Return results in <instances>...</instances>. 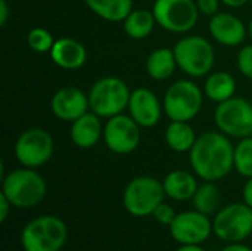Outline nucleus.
<instances>
[{"label": "nucleus", "mask_w": 252, "mask_h": 251, "mask_svg": "<svg viewBox=\"0 0 252 251\" xmlns=\"http://www.w3.org/2000/svg\"><path fill=\"white\" fill-rule=\"evenodd\" d=\"M189 161L199 179L217 182L235 169V146L220 130L205 132L189 151Z\"/></svg>", "instance_id": "1"}, {"label": "nucleus", "mask_w": 252, "mask_h": 251, "mask_svg": "<svg viewBox=\"0 0 252 251\" xmlns=\"http://www.w3.org/2000/svg\"><path fill=\"white\" fill-rule=\"evenodd\" d=\"M1 194L16 209H31L38 206L46 194V180L35 169L21 167L1 178Z\"/></svg>", "instance_id": "2"}, {"label": "nucleus", "mask_w": 252, "mask_h": 251, "mask_svg": "<svg viewBox=\"0 0 252 251\" xmlns=\"http://www.w3.org/2000/svg\"><path fill=\"white\" fill-rule=\"evenodd\" d=\"M24 251H61L68 240L65 222L53 215L31 219L21 231Z\"/></svg>", "instance_id": "3"}, {"label": "nucleus", "mask_w": 252, "mask_h": 251, "mask_svg": "<svg viewBox=\"0 0 252 251\" xmlns=\"http://www.w3.org/2000/svg\"><path fill=\"white\" fill-rule=\"evenodd\" d=\"M130 89L127 83L118 77L99 78L89 92L90 111L100 118H111L123 114L128 108Z\"/></svg>", "instance_id": "4"}, {"label": "nucleus", "mask_w": 252, "mask_h": 251, "mask_svg": "<svg viewBox=\"0 0 252 251\" xmlns=\"http://www.w3.org/2000/svg\"><path fill=\"white\" fill-rule=\"evenodd\" d=\"M177 67L189 77L198 78L213 71L216 52L213 44L201 36H188L180 38L174 47Z\"/></svg>", "instance_id": "5"}, {"label": "nucleus", "mask_w": 252, "mask_h": 251, "mask_svg": "<svg viewBox=\"0 0 252 251\" xmlns=\"http://www.w3.org/2000/svg\"><path fill=\"white\" fill-rule=\"evenodd\" d=\"M165 197L162 182L152 176H137L127 183L123 194V206L128 215L146 217L154 215Z\"/></svg>", "instance_id": "6"}, {"label": "nucleus", "mask_w": 252, "mask_h": 251, "mask_svg": "<svg viewBox=\"0 0 252 251\" xmlns=\"http://www.w3.org/2000/svg\"><path fill=\"white\" fill-rule=\"evenodd\" d=\"M204 92L192 80H177L165 92L162 107L171 121H190L202 109Z\"/></svg>", "instance_id": "7"}, {"label": "nucleus", "mask_w": 252, "mask_h": 251, "mask_svg": "<svg viewBox=\"0 0 252 251\" xmlns=\"http://www.w3.org/2000/svg\"><path fill=\"white\" fill-rule=\"evenodd\" d=\"M214 235L224 243H242L252 235V209L242 203L221 207L213 219Z\"/></svg>", "instance_id": "8"}, {"label": "nucleus", "mask_w": 252, "mask_h": 251, "mask_svg": "<svg viewBox=\"0 0 252 251\" xmlns=\"http://www.w3.org/2000/svg\"><path fill=\"white\" fill-rule=\"evenodd\" d=\"M152 12L157 25L174 34L189 33L199 18L195 0H155Z\"/></svg>", "instance_id": "9"}, {"label": "nucleus", "mask_w": 252, "mask_h": 251, "mask_svg": "<svg viewBox=\"0 0 252 251\" xmlns=\"http://www.w3.org/2000/svg\"><path fill=\"white\" fill-rule=\"evenodd\" d=\"M53 151V138L41 127L24 130L15 142V157L22 167L28 169H38L49 163Z\"/></svg>", "instance_id": "10"}, {"label": "nucleus", "mask_w": 252, "mask_h": 251, "mask_svg": "<svg viewBox=\"0 0 252 251\" xmlns=\"http://www.w3.org/2000/svg\"><path fill=\"white\" fill-rule=\"evenodd\" d=\"M217 129L229 138H247L252 129V102L233 96L220 102L214 112Z\"/></svg>", "instance_id": "11"}, {"label": "nucleus", "mask_w": 252, "mask_h": 251, "mask_svg": "<svg viewBox=\"0 0 252 251\" xmlns=\"http://www.w3.org/2000/svg\"><path fill=\"white\" fill-rule=\"evenodd\" d=\"M140 126L126 114L108 118L103 127V141L108 149L117 155H127L137 149L142 132Z\"/></svg>", "instance_id": "12"}, {"label": "nucleus", "mask_w": 252, "mask_h": 251, "mask_svg": "<svg viewBox=\"0 0 252 251\" xmlns=\"http://www.w3.org/2000/svg\"><path fill=\"white\" fill-rule=\"evenodd\" d=\"M168 228L171 238L180 246H201L210 238L211 234H214L213 220L210 216L198 210L177 213Z\"/></svg>", "instance_id": "13"}, {"label": "nucleus", "mask_w": 252, "mask_h": 251, "mask_svg": "<svg viewBox=\"0 0 252 251\" xmlns=\"http://www.w3.org/2000/svg\"><path fill=\"white\" fill-rule=\"evenodd\" d=\"M127 109L142 129H151L159 123L164 107L151 89L139 87L131 92Z\"/></svg>", "instance_id": "14"}, {"label": "nucleus", "mask_w": 252, "mask_h": 251, "mask_svg": "<svg viewBox=\"0 0 252 251\" xmlns=\"http://www.w3.org/2000/svg\"><path fill=\"white\" fill-rule=\"evenodd\" d=\"M50 109L58 120L72 123L89 112V95L77 87H62L52 96Z\"/></svg>", "instance_id": "15"}, {"label": "nucleus", "mask_w": 252, "mask_h": 251, "mask_svg": "<svg viewBox=\"0 0 252 251\" xmlns=\"http://www.w3.org/2000/svg\"><path fill=\"white\" fill-rule=\"evenodd\" d=\"M208 31L217 43L229 47L239 46L247 37V27L242 19L229 12H217L211 16Z\"/></svg>", "instance_id": "16"}, {"label": "nucleus", "mask_w": 252, "mask_h": 251, "mask_svg": "<svg viewBox=\"0 0 252 251\" xmlns=\"http://www.w3.org/2000/svg\"><path fill=\"white\" fill-rule=\"evenodd\" d=\"M55 65L62 70H78L87 61L86 47L75 38L61 37L49 52Z\"/></svg>", "instance_id": "17"}, {"label": "nucleus", "mask_w": 252, "mask_h": 251, "mask_svg": "<svg viewBox=\"0 0 252 251\" xmlns=\"http://www.w3.org/2000/svg\"><path fill=\"white\" fill-rule=\"evenodd\" d=\"M71 141L75 146L81 149H90L93 148L100 138L103 136V127L100 123V117L94 112H86L80 118L71 123V132H69Z\"/></svg>", "instance_id": "18"}, {"label": "nucleus", "mask_w": 252, "mask_h": 251, "mask_svg": "<svg viewBox=\"0 0 252 251\" xmlns=\"http://www.w3.org/2000/svg\"><path fill=\"white\" fill-rule=\"evenodd\" d=\"M162 185H164L165 195L173 201H189V200H192L198 186H199L196 178L186 170L170 172L164 178Z\"/></svg>", "instance_id": "19"}, {"label": "nucleus", "mask_w": 252, "mask_h": 251, "mask_svg": "<svg viewBox=\"0 0 252 251\" xmlns=\"http://www.w3.org/2000/svg\"><path fill=\"white\" fill-rule=\"evenodd\" d=\"M146 72L152 80L157 81H164L170 78L176 68H177V61L173 49L168 47H158L154 52L149 53L146 59Z\"/></svg>", "instance_id": "20"}, {"label": "nucleus", "mask_w": 252, "mask_h": 251, "mask_svg": "<svg viewBox=\"0 0 252 251\" xmlns=\"http://www.w3.org/2000/svg\"><path fill=\"white\" fill-rule=\"evenodd\" d=\"M236 93V80L232 74L226 71H216L210 72L205 84H204V95L213 102H224L233 98Z\"/></svg>", "instance_id": "21"}, {"label": "nucleus", "mask_w": 252, "mask_h": 251, "mask_svg": "<svg viewBox=\"0 0 252 251\" xmlns=\"http://www.w3.org/2000/svg\"><path fill=\"white\" fill-rule=\"evenodd\" d=\"M157 21L154 12L148 9H133L123 21L124 33L133 40H143L149 37Z\"/></svg>", "instance_id": "22"}, {"label": "nucleus", "mask_w": 252, "mask_h": 251, "mask_svg": "<svg viewBox=\"0 0 252 251\" xmlns=\"http://www.w3.org/2000/svg\"><path fill=\"white\" fill-rule=\"evenodd\" d=\"M87 7L108 22H120L133 10V0H84Z\"/></svg>", "instance_id": "23"}, {"label": "nucleus", "mask_w": 252, "mask_h": 251, "mask_svg": "<svg viewBox=\"0 0 252 251\" xmlns=\"http://www.w3.org/2000/svg\"><path fill=\"white\" fill-rule=\"evenodd\" d=\"M196 142L189 121H171L165 130V143L174 152H189Z\"/></svg>", "instance_id": "24"}, {"label": "nucleus", "mask_w": 252, "mask_h": 251, "mask_svg": "<svg viewBox=\"0 0 252 251\" xmlns=\"http://www.w3.org/2000/svg\"><path fill=\"white\" fill-rule=\"evenodd\" d=\"M193 207L195 210L207 215V216H211V215H216L221 207H220V203H221V194H220V189L217 188L216 182H204L198 186L193 198Z\"/></svg>", "instance_id": "25"}, {"label": "nucleus", "mask_w": 252, "mask_h": 251, "mask_svg": "<svg viewBox=\"0 0 252 251\" xmlns=\"http://www.w3.org/2000/svg\"><path fill=\"white\" fill-rule=\"evenodd\" d=\"M235 170L244 176L252 178V138L247 136L235 146Z\"/></svg>", "instance_id": "26"}, {"label": "nucleus", "mask_w": 252, "mask_h": 251, "mask_svg": "<svg viewBox=\"0 0 252 251\" xmlns=\"http://www.w3.org/2000/svg\"><path fill=\"white\" fill-rule=\"evenodd\" d=\"M55 38L52 36L50 31H47L43 27H35L32 30H30L28 36H27V43L30 46L31 50L37 52V53H47L52 50L53 44H55Z\"/></svg>", "instance_id": "27"}, {"label": "nucleus", "mask_w": 252, "mask_h": 251, "mask_svg": "<svg viewBox=\"0 0 252 251\" xmlns=\"http://www.w3.org/2000/svg\"><path fill=\"white\" fill-rule=\"evenodd\" d=\"M236 64L241 74L252 80V44H247L239 50Z\"/></svg>", "instance_id": "28"}, {"label": "nucleus", "mask_w": 252, "mask_h": 251, "mask_svg": "<svg viewBox=\"0 0 252 251\" xmlns=\"http://www.w3.org/2000/svg\"><path fill=\"white\" fill-rule=\"evenodd\" d=\"M154 219L159 223V225H162V226H170L171 223H173V220H174V217L177 216V213L174 212V209L170 206V204H167L165 201H162L157 209H155V212H154Z\"/></svg>", "instance_id": "29"}, {"label": "nucleus", "mask_w": 252, "mask_h": 251, "mask_svg": "<svg viewBox=\"0 0 252 251\" xmlns=\"http://www.w3.org/2000/svg\"><path fill=\"white\" fill-rule=\"evenodd\" d=\"M196 1V6H198V10L199 13L205 15V16H214L217 12H219V7H220V0H195Z\"/></svg>", "instance_id": "30"}, {"label": "nucleus", "mask_w": 252, "mask_h": 251, "mask_svg": "<svg viewBox=\"0 0 252 251\" xmlns=\"http://www.w3.org/2000/svg\"><path fill=\"white\" fill-rule=\"evenodd\" d=\"M13 206L10 204V201L0 192V220L4 222L9 216V212Z\"/></svg>", "instance_id": "31"}, {"label": "nucleus", "mask_w": 252, "mask_h": 251, "mask_svg": "<svg viewBox=\"0 0 252 251\" xmlns=\"http://www.w3.org/2000/svg\"><path fill=\"white\" fill-rule=\"evenodd\" d=\"M242 201L252 209V178H248L242 189Z\"/></svg>", "instance_id": "32"}, {"label": "nucleus", "mask_w": 252, "mask_h": 251, "mask_svg": "<svg viewBox=\"0 0 252 251\" xmlns=\"http://www.w3.org/2000/svg\"><path fill=\"white\" fill-rule=\"evenodd\" d=\"M10 10H9V3L7 0H0V25L4 27L7 19H9Z\"/></svg>", "instance_id": "33"}, {"label": "nucleus", "mask_w": 252, "mask_h": 251, "mask_svg": "<svg viewBox=\"0 0 252 251\" xmlns=\"http://www.w3.org/2000/svg\"><path fill=\"white\" fill-rule=\"evenodd\" d=\"M220 251H252V249L245 244H241V243H229Z\"/></svg>", "instance_id": "34"}, {"label": "nucleus", "mask_w": 252, "mask_h": 251, "mask_svg": "<svg viewBox=\"0 0 252 251\" xmlns=\"http://www.w3.org/2000/svg\"><path fill=\"white\" fill-rule=\"evenodd\" d=\"M224 6H227V7H235V9H238V7H242V6H245L247 3H250V0H220Z\"/></svg>", "instance_id": "35"}, {"label": "nucleus", "mask_w": 252, "mask_h": 251, "mask_svg": "<svg viewBox=\"0 0 252 251\" xmlns=\"http://www.w3.org/2000/svg\"><path fill=\"white\" fill-rule=\"evenodd\" d=\"M176 251H207L204 247L201 246H193V244H189V246H180Z\"/></svg>", "instance_id": "36"}, {"label": "nucleus", "mask_w": 252, "mask_h": 251, "mask_svg": "<svg viewBox=\"0 0 252 251\" xmlns=\"http://www.w3.org/2000/svg\"><path fill=\"white\" fill-rule=\"evenodd\" d=\"M248 31H250V36H251V38H252V19H251V22H250V25H248Z\"/></svg>", "instance_id": "37"}, {"label": "nucleus", "mask_w": 252, "mask_h": 251, "mask_svg": "<svg viewBox=\"0 0 252 251\" xmlns=\"http://www.w3.org/2000/svg\"><path fill=\"white\" fill-rule=\"evenodd\" d=\"M250 136H251V138H252V129H251V135H250Z\"/></svg>", "instance_id": "38"}, {"label": "nucleus", "mask_w": 252, "mask_h": 251, "mask_svg": "<svg viewBox=\"0 0 252 251\" xmlns=\"http://www.w3.org/2000/svg\"><path fill=\"white\" fill-rule=\"evenodd\" d=\"M250 3H251V6H252V0H250Z\"/></svg>", "instance_id": "39"}, {"label": "nucleus", "mask_w": 252, "mask_h": 251, "mask_svg": "<svg viewBox=\"0 0 252 251\" xmlns=\"http://www.w3.org/2000/svg\"><path fill=\"white\" fill-rule=\"evenodd\" d=\"M251 102H252V95H251Z\"/></svg>", "instance_id": "40"}]
</instances>
